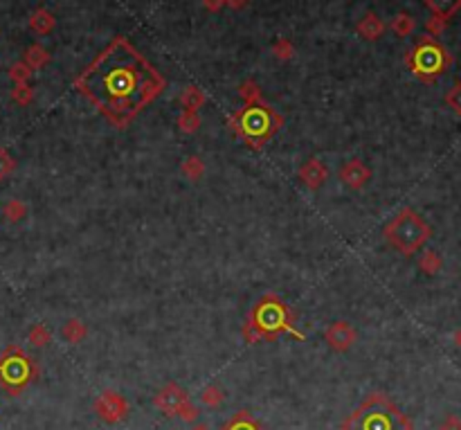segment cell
I'll return each instance as SVG.
<instances>
[{
    "label": "cell",
    "mask_w": 461,
    "mask_h": 430,
    "mask_svg": "<svg viewBox=\"0 0 461 430\" xmlns=\"http://www.w3.org/2000/svg\"><path fill=\"white\" fill-rule=\"evenodd\" d=\"M54 25H57L54 14L48 12L45 7H39V10L32 12V16H30V28L37 34H50L54 30Z\"/></svg>",
    "instance_id": "obj_14"
},
{
    "label": "cell",
    "mask_w": 461,
    "mask_h": 430,
    "mask_svg": "<svg viewBox=\"0 0 461 430\" xmlns=\"http://www.w3.org/2000/svg\"><path fill=\"white\" fill-rule=\"evenodd\" d=\"M30 342L34 347H43V345H48L50 342V338H52V333L48 331V326L45 324H37V326H32V331H30Z\"/></svg>",
    "instance_id": "obj_28"
},
{
    "label": "cell",
    "mask_w": 461,
    "mask_h": 430,
    "mask_svg": "<svg viewBox=\"0 0 461 430\" xmlns=\"http://www.w3.org/2000/svg\"><path fill=\"white\" fill-rule=\"evenodd\" d=\"M201 399H203L205 406H209V408H218L221 403H223L225 394H223V390L218 388V385H207V388L203 390Z\"/></svg>",
    "instance_id": "obj_25"
},
{
    "label": "cell",
    "mask_w": 461,
    "mask_h": 430,
    "mask_svg": "<svg viewBox=\"0 0 461 430\" xmlns=\"http://www.w3.org/2000/svg\"><path fill=\"white\" fill-rule=\"evenodd\" d=\"M300 178H302V183H304L306 187L318 189V187H322L324 183H327V178H329V167L324 165L322 160L311 158V160H306L304 165H302V169H300Z\"/></svg>",
    "instance_id": "obj_12"
},
{
    "label": "cell",
    "mask_w": 461,
    "mask_h": 430,
    "mask_svg": "<svg viewBox=\"0 0 461 430\" xmlns=\"http://www.w3.org/2000/svg\"><path fill=\"white\" fill-rule=\"evenodd\" d=\"M181 104L185 110H196V113H198V108L205 104V92L198 88V86H187L183 97H181Z\"/></svg>",
    "instance_id": "obj_19"
},
{
    "label": "cell",
    "mask_w": 461,
    "mask_h": 430,
    "mask_svg": "<svg viewBox=\"0 0 461 430\" xmlns=\"http://www.w3.org/2000/svg\"><path fill=\"white\" fill-rule=\"evenodd\" d=\"M12 99L16 101V104L21 106H28L30 101L34 99V90L30 84H16L14 90H12Z\"/></svg>",
    "instance_id": "obj_27"
},
{
    "label": "cell",
    "mask_w": 461,
    "mask_h": 430,
    "mask_svg": "<svg viewBox=\"0 0 461 430\" xmlns=\"http://www.w3.org/2000/svg\"><path fill=\"white\" fill-rule=\"evenodd\" d=\"M423 3L434 16H441L446 21L461 10V0H423Z\"/></svg>",
    "instance_id": "obj_15"
},
{
    "label": "cell",
    "mask_w": 461,
    "mask_h": 430,
    "mask_svg": "<svg viewBox=\"0 0 461 430\" xmlns=\"http://www.w3.org/2000/svg\"><path fill=\"white\" fill-rule=\"evenodd\" d=\"M25 63H28L32 70H41V68H45L50 63V52L41 46V43H34L28 50H25Z\"/></svg>",
    "instance_id": "obj_16"
},
{
    "label": "cell",
    "mask_w": 461,
    "mask_h": 430,
    "mask_svg": "<svg viewBox=\"0 0 461 430\" xmlns=\"http://www.w3.org/2000/svg\"><path fill=\"white\" fill-rule=\"evenodd\" d=\"M203 5H205V10H209V12H218L221 7L225 5V0H203Z\"/></svg>",
    "instance_id": "obj_36"
},
{
    "label": "cell",
    "mask_w": 461,
    "mask_h": 430,
    "mask_svg": "<svg viewBox=\"0 0 461 430\" xmlns=\"http://www.w3.org/2000/svg\"><path fill=\"white\" fill-rule=\"evenodd\" d=\"M187 401H189V399H187L185 390H183V388H178L176 383H169L167 388H162V390L156 394V406H158L162 412H167L169 417L178 415V412H181V408L185 406Z\"/></svg>",
    "instance_id": "obj_10"
},
{
    "label": "cell",
    "mask_w": 461,
    "mask_h": 430,
    "mask_svg": "<svg viewBox=\"0 0 461 430\" xmlns=\"http://www.w3.org/2000/svg\"><path fill=\"white\" fill-rule=\"evenodd\" d=\"M183 174L189 178V180H198L203 174H205V165L198 156H192L183 162Z\"/></svg>",
    "instance_id": "obj_24"
},
{
    "label": "cell",
    "mask_w": 461,
    "mask_h": 430,
    "mask_svg": "<svg viewBox=\"0 0 461 430\" xmlns=\"http://www.w3.org/2000/svg\"><path fill=\"white\" fill-rule=\"evenodd\" d=\"M165 86V77L124 37L110 41L74 79V88L115 128L129 126Z\"/></svg>",
    "instance_id": "obj_1"
},
{
    "label": "cell",
    "mask_w": 461,
    "mask_h": 430,
    "mask_svg": "<svg viewBox=\"0 0 461 430\" xmlns=\"http://www.w3.org/2000/svg\"><path fill=\"white\" fill-rule=\"evenodd\" d=\"M382 235H385L387 244L394 248V251L409 257V255L418 253L425 244L430 242L432 228L428 226V221H425L416 210L403 208L394 219L387 223L385 230H382Z\"/></svg>",
    "instance_id": "obj_5"
},
{
    "label": "cell",
    "mask_w": 461,
    "mask_h": 430,
    "mask_svg": "<svg viewBox=\"0 0 461 430\" xmlns=\"http://www.w3.org/2000/svg\"><path fill=\"white\" fill-rule=\"evenodd\" d=\"M455 342H457V347L461 349V326H459V329L455 331Z\"/></svg>",
    "instance_id": "obj_38"
},
{
    "label": "cell",
    "mask_w": 461,
    "mask_h": 430,
    "mask_svg": "<svg viewBox=\"0 0 461 430\" xmlns=\"http://www.w3.org/2000/svg\"><path fill=\"white\" fill-rule=\"evenodd\" d=\"M178 126H181L183 133H196L201 126V117L196 110H183L181 117H178Z\"/></svg>",
    "instance_id": "obj_22"
},
{
    "label": "cell",
    "mask_w": 461,
    "mask_h": 430,
    "mask_svg": "<svg viewBox=\"0 0 461 430\" xmlns=\"http://www.w3.org/2000/svg\"><path fill=\"white\" fill-rule=\"evenodd\" d=\"M238 95H241V99L245 101V104H252V101L261 99V88L254 79H245L241 86H238Z\"/></svg>",
    "instance_id": "obj_21"
},
{
    "label": "cell",
    "mask_w": 461,
    "mask_h": 430,
    "mask_svg": "<svg viewBox=\"0 0 461 430\" xmlns=\"http://www.w3.org/2000/svg\"><path fill=\"white\" fill-rule=\"evenodd\" d=\"M443 28H446V19H441V16H432V21L428 23L430 37H439V34L443 32Z\"/></svg>",
    "instance_id": "obj_33"
},
{
    "label": "cell",
    "mask_w": 461,
    "mask_h": 430,
    "mask_svg": "<svg viewBox=\"0 0 461 430\" xmlns=\"http://www.w3.org/2000/svg\"><path fill=\"white\" fill-rule=\"evenodd\" d=\"M14 169H16V160L10 156L7 149H0V180H5Z\"/></svg>",
    "instance_id": "obj_32"
},
{
    "label": "cell",
    "mask_w": 461,
    "mask_h": 430,
    "mask_svg": "<svg viewBox=\"0 0 461 430\" xmlns=\"http://www.w3.org/2000/svg\"><path fill=\"white\" fill-rule=\"evenodd\" d=\"M227 124L247 147L259 151L263 149V144L284 126V117L270 104L259 99V101H252V104H245L243 108H238L236 113L229 115Z\"/></svg>",
    "instance_id": "obj_3"
},
{
    "label": "cell",
    "mask_w": 461,
    "mask_h": 430,
    "mask_svg": "<svg viewBox=\"0 0 461 430\" xmlns=\"http://www.w3.org/2000/svg\"><path fill=\"white\" fill-rule=\"evenodd\" d=\"M369 178H371L369 167H367L365 162L358 160V158L345 162L342 169H340V180H342V183L347 187H351V189H362L367 183H369Z\"/></svg>",
    "instance_id": "obj_11"
},
{
    "label": "cell",
    "mask_w": 461,
    "mask_h": 430,
    "mask_svg": "<svg viewBox=\"0 0 461 430\" xmlns=\"http://www.w3.org/2000/svg\"><path fill=\"white\" fill-rule=\"evenodd\" d=\"M439 430H461V421H459L457 417H448V419L441 424Z\"/></svg>",
    "instance_id": "obj_35"
},
{
    "label": "cell",
    "mask_w": 461,
    "mask_h": 430,
    "mask_svg": "<svg viewBox=\"0 0 461 430\" xmlns=\"http://www.w3.org/2000/svg\"><path fill=\"white\" fill-rule=\"evenodd\" d=\"M221 430H263V428L259 426V421L254 419L250 412H236V415Z\"/></svg>",
    "instance_id": "obj_17"
},
{
    "label": "cell",
    "mask_w": 461,
    "mask_h": 430,
    "mask_svg": "<svg viewBox=\"0 0 461 430\" xmlns=\"http://www.w3.org/2000/svg\"><path fill=\"white\" fill-rule=\"evenodd\" d=\"M443 266V260L437 251H425L421 255V260H418V268H421L425 275H437Z\"/></svg>",
    "instance_id": "obj_20"
},
{
    "label": "cell",
    "mask_w": 461,
    "mask_h": 430,
    "mask_svg": "<svg viewBox=\"0 0 461 430\" xmlns=\"http://www.w3.org/2000/svg\"><path fill=\"white\" fill-rule=\"evenodd\" d=\"M281 333L304 340V333L295 329V315L288 304L277 293H266L259 297L243 324V340L254 345L259 340H275Z\"/></svg>",
    "instance_id": "obj_2"
},
{
    "label": "cell",
    "mask_w": 461,
    "mask_h": 430,
    "mask_svg": "<svg viewBox=\"0 0 461 430\" xmlns=\"http://www.w3.org/2000/svg\"><path fill=\"white\" fill-rule=\"evenodd\" d=\"M178 417H181V419H185V421H194L196 417H198V408H196V406H192V403L187 401L185 406L181 408V412H178Z\"/></svg>",
    "instance_id": "obj_34"
},
{
    "label": "cell",
    "mask_w": 461,
    "mask_h": 430,
    "mask_svg": "<svg viewBox=\"0 0 461 430\" xmlns=\"http://www.w3.org/2000/svg\"><path fill=\"white\" fill-rule=\"evenodd\" d=\"M192 430H209V428H207V426H205V424H196V426H194Z\"/></svg>",
    "instance_id": "obj_39"
},
{
    "label": "cell",
    "mask_w": 461,
    "mask_h": 430,
    "mask_svg": "<svg viewBox=\"0 0 461 430\" xmlns=\"http://www.w3.org/2000/svg\"><path fill=\"white\" fill-rule=\"evenodd\" d=\"M446 104L455 110L457 115H461V81L452 84V88L446 92Z\"/></svg>",
    "instance_id": "obj_31"
},
{
    "label": "cell",
    "mask_w": 461,
    "mask_h": 430,
    "mask_svg": "<svg viewBox=\"0 0 461 430\" xmlns=\"http://www.w3.org/2000/svg\"><path fill=\"white\" fill-rule=\"evenodd\" d=\"M342 430H412V424L385 394H369L349 415Z\"/></svg>",
    "instance_id": "obj_4"
},
{
    "label": "cell",
    "mask_w": 461,
    "mask_h": 430,
    "mask_svg": "<svg viewBox=\"0 0 461 430\" xmlns=\"http://www.w3.org/2000/svg\"><path fill=\"white\" fill-rule=\"evenodd\" d=\"M3 214L7 217V221L16 223V221H21V219L25 217V214H28V205H25L23 201H19V199H12V201L3 208Z\"/></svg>",
    "instance_id": "obj_23"
},
{
    "label": "cell",
    "mask_w": 461,
    "mask_h": 430,
    "mask_svg": "<svg viewBox=\"0 0 461 430\" xmlns=\"http://www.w3.org/2000/svg\"><path fill=\"white\" fill-rule=\"evenodd\" d=\"M30 77H32V68L25 63V61H19V63H14L10 68V79L14 84H28Z\"/></svg>",
    "instance_id": "obj_29"
},
{
    "label": "cell",
    "mask_w": 461,
    "mask_h": 430,
    "mask_svg": "<svg viewBox=\"0 0 461 430\" xmlns=\"http://www.w3.org/2000/svg\"><path fill=\"white\" fill-rule=\"evenodd\" d=\"M405 63L418 81L434 84L450 68L452 57L448 55V50L443 48L437 39L430 37V34H425V37L418 39L416 46L407 52Z\"/></svg>",
    "instance_id": "obj_6"
},
{
    "label": "cell",
    "mask_w": 461,
    "mask_h": 430,
    "mask_svg": "<svg viewBox=\"0 0 461 430\" xmlns=\"http://www.w3.org/2000/svg\"><path fill=\"white\" fill-rule=\"evenodd\" d=\"M86 333H88L86 324H83L81 320H76V317H72V320H68V322L63 324V329H61L63 340L72 342V345H76V342H81L83 338H86Z\"/></svg>",
    "instance_id": "obj_18"
},
{
    "label": "cell",
    "mask_w": 461,
    "mask_h": 430,
    "mask_svg": "<svg viewBox=\"0 0 461 430\" xmlns=\"http://www.w3.org/2000/svg\"><path fill=\"white\" fill-rule=\"evenodd\" d=\"M324 340L329 342V347L333 351H347V349H351L356 345L358 331L349 322L338 320V322H333V324L327 326V331H324Z\"/></svg>",
    "instance_id": "obj_8"
},
{
    "label": "cell",
    "mask_w": 461,
    "mask_h": 430,
    "mask_svg": "<svg viewBox=\"0 0 461 430\" xmlns=\"http://www.w3.org/2000/svg\"><path fill=\"white\" fill-rule=\"evenodd\" d=\"M37 365L21 347H7L0 356V388L10 394H19L25 385L34 381Z\"/></svg>",
    "instance_id": "obj_7"
},
{
    "label": "cell",
    "mask_w": 461,
    "mask_h": 430,
    "mask_svg": "<svg viewBox=\"0 0 461 430\" xmlns=\"http://www.w3.org/2000/svg\"><path fill=\"white\" fill-rule=\"evenodd\" d=\"M225 5L229 7V10H243V7L247 5V0H225Z\"/></svg>",
    "instance_id": "obj_37"
},
{
    "label": "cell",
    "mask_w": 461,
    "mask_h": 430,
    "mask_svg": "<svg viewBox=\"0 0 461 430\" xmlns=\"http://www.w3.org/2000/svg\"><path fill=\"white\" fill-rule=\"evenodd\" d=\"M272 55H275L279 61H288V59H293L295 48L288 39H279L275 41V46H272Z\"/></svg>",
    "instance_id": "obj_30"
},
{
    "label": "cell",
    "mask_w": 461,
    "mask_h": 430,
    "mask_svg": "<svg viewBox=\"0 0 461 430\" xmlns=\"http://www.w3.org/2000/svg\"><path fill=\"white\" fill-rule=\"evenodd\" d=\"M391 30H394L398 37H409L414 32V19L409 14H398L394 21H391Z\"/></svg>",
    "instance_id": "obj_26"
},
{
    "label": "cell",
    "mask_w": 461,
    "mask_h": 430,
    "mask_svg": "<svg viewBox=\"0 0 461 430\" xmlns=\"http://www.w3.org/2000/svg\"><path fill=\"white\" fill-rule=\"evenodd\" d=\"M356 30L362 39L376 41L382 37V32H385V23H382L376 14H365V19L356 25Z\"/></svg>",
    "instance_id": "obj_13"
},
{
    "label": "cell",
    "mask_w": 461,
    "mask_h": 430,
    "mask_svg": "<svg viewBox=\"0 0 461 430\" xmlns=\"http://www.w3.org/2000/svg\"><path fill=\"white\" fill-rule=\"evenodd\" d=\"M95 408H97V415L104 419V421H108V424H115V421L124 419L126 417V410H129L126 401L119 397L117 392H113V390L101 392L97 403H95Z\"/></svg>",
    "instance_id": "obj_9"
}]
</instances>
